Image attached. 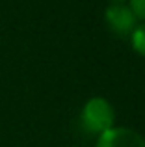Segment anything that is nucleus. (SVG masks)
<instances>
[{
  "instance_id": "3",
  "label": "nucleus",
  "mask_w": 145,
  "mask_h": 147,
  "mask_svg": "<svg viewBox=\"0 0 145 147\" xmlns=\"http://www.w3.org/2000/svg\"><path fill=\"white\" fill-rule=\"evenodd\" d=\"M95 147H145V138L128 127H112L99 134Z\"/></svg>"
},
{
  "instance_id": "1",
  "label": "nucleus",
  "mask_w": 145,
  "mask_h": 147,
  "mask_svg": "<svg viewBox=\"0 0 145 147\" xmlns=\"http://www.w3.org/2000/svg\"><path fill=\"white\" fill-rule=\"evenodd\" d=\"M115 121V110L112 102L104 97H91L82 106L80 112V123L84 130L89 134H102L113 127Z\"/></svg>"
},
{
  "instance_id": "5",
  "label": "nucleus",
  "mask_w": 145,
  "mask_h": 147,
  "mask_svg": "<svg viewBox=\"0 0 145 147\" xmlns=\"http://www.w3.org/2000/svg\"><path fill=\"white\" fill-rule=\"evenodd\" d=\"M128 2H130L128 6L138 17V21H145V0H128Z\"/></svg>"
},
{
  "instance_id": "4",
  "label": "nucleus",
  "mask_w": 145,
  "mask_h": 147,
  "mask_svg": "<svg viewBox=\"0 0 145 147\" xmlns=\"http://www.w3.org/2000/svg\"><path fill=\"white\" fill-rule=\"evenodd\" d=\"M130 43L132 49L145 58V21H142L138 26L134 28V32L130 34Z\"/></svg>"
},
{
  "instance_id": "6",
  "label": "nucleus",
  "mask_w": 145,
  "mask_h": 147,
  "mask_svg": "<svg viewBox=\"0 0 145 147\" xmlns=\"http://www.w3.org/2000/svg\"><path fill=\"white\" fill-rule=\"evenodd\" d=\"M110 4H125V2H128V0H108Z\"/></svg>"
},
{
  "instance_id": "2",
  "label": "nucleus",
  "mask_w": 145,
  "mask_h": 147,
  "mask_svg": "<svg viewBox=\"0 0 145 147\" xmlns=\"http://www.w3.org/2000/svg\"><path fill=\"white\" fill-rule=\"evenodd\" d=\"M104 21L108 24V28L115 36L121 37L130 36L134 32V28L138 26V17L127 4H110L104 11Z\"/></svg>"
}]
</instances>
